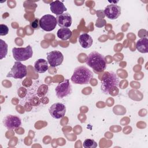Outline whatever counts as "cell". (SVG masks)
I'll return each mask as SVG.
<instances>
[{
    "instance_id": "obj_1",
    "label": "cell",
    "mask_w": 148,
    "mask_h": 148,
    "mask_svg": "<svg viewBox=\"0 0 148 148\" xmlns=\"http://www.w3.org/2000/svg\"><path fill=\"white\" fill-rule=\"evenodd\" d=\"M93 76L92 72L86 66H79L74 69L71 80L75 84H86L90 83Z\"/></svg>"
},
{
    "instance_id": "obj_2",
    "label": "cell",
    "mask_w": 148,
    "mask_h": 148,
    "mask_svg": "<svg viewBox=\"0 0 148 148\" xmlns=\"http://www.w3.org/2000/svg\"><path fill=\"white\" fill-rule=\"evenodd\" d=\"M86 64L97 72H102L106 68L105 57L97 51H93L88 55Z\"/></svg>"
},
{
    "instance_id": "obj_3",
    "label": "cell",
    "mask_w": 148,
    "mask_h": 148,
    "mask_svg": "<svg viewBox=\"0 0 148 148\" xmlns=\"http://www.w3.org/2000/svg\"><path fill=\"white\" fill-rule=\"evenodd\" d=\"M119 84V79L117 75L112 71L105 73L102 80L101 90L105 94H108L112 88L117 87Z\"/></svg>"
},
{
    "instance_id": "obj_4",
    "label": "cell",
    "mask_w": 148,
    "mask_h": 148,
    "mask_svg": "<svg viewBox=\"0 0 148 148\" xmlns=\"http://www.w3.org/2000/svg\"><path fill=\"white\" fill-rule=\"evenodd\" d=\"M13 58L17 61H24L31 58L33 55L32 47L28 45L25 47H13L12 49Z\"/></svg>"
},
{
    "instance_id": "obj_5",
    "label": "cell",
    "mask_w": 148,
    "mask_h": 148,
    "mask_svg": "<svg viewBox=\"0 0 148 148\" xmlns=\"http://www.w3.org/2000/svg\"><path fill=\"white\" fill-rule=\"evenodd\" d=\"M27 75V66L21 62L16 61L14 63L10 71L6 75L7 77H13L14 79H23Z\"/></svg>"
},
{
    "instance_id": "obj_6",
    "label": "cell",
    "mask_w": 148,
    "mask_h": 148,
    "mask_svg": "<svg viewBox=\"0 0 148 148\" xmlns=\"http://www.w3.org/2000/svg\"><path fill=\"white\" fill-rule=\"evenodd\" d=\"M57 97L59 99H62L72 92V86L68 79H65L58 84L55 88Z\"/></svg>"
},
{
    "instance_id": "obj_7",
    "label": "cell",
    "mask_w": 148,
    "mask_h": 148,
    "mask_svg": "<svg viewBox=\"0 0 148 148\" xmlns=\"http://www.w3.org/2000/svg\"><path fill=\"white\" fill-rule=\"evenodd\" d=\"M57 24L56 18L51 14H45L39 19L40 27L45 31H51Z\"/></svg>"
},
{
    "instance_id": "obj_8",
    "label": "cell",
    "mask_w": 148,
    "mask_h": 148,
    "mask_svg": "<svg viewBox=\"0 0 148 148\" xmlns=\"http://www.w3.org/2000/svg\"><path fill=\"white\" fill-rule=\"evenodd\" d=\"M48 64L51 67H56L60 65L64 60V56L62 53L58 50L51 51L47 54Z\"/></svg>"
},
{
    "instance_id": "obj_9",
    "label": "cell",
    "mask_w": 148,
    "mask_h": 148,
    "mask_svg": "<svg viewBox=\"0 0 148 148\" xmlns=\"http://www.w3.org/2000/svg\"><path fill=\"white\" fill-rule=\"evenodd\" d=\"M51 116L56 119L62 118L66 113V106L62 103L56 102L53 103L49 109Z\"/></svg>"
},
{
    "instance_id": "obj_10",
    "label": "cell",
    "mask_w": 148,
    "mask_h": 148,
    "mask_svg": "<svg viewBox=\"0 0 148 148\" xmlns=\"http://www.w3.org/2000/svg\"><path fill=\"white\" fill-rule=\"evenodd\" d=\"M3 124L8 130H12L21 126V120L17 116L8 114L3 118Z\"/></svg>"
},
{
    "instance_id": "obj_11",
    "label": "cell",
    "mask_w": 148,
    "mask_h": 148,
    "mask_svg": "<svg viewBox=\"0 0 148 148\" xmlns=\"http://www.w3.org/2000/svg\"><path fill=\"white\" fill-rule=\"evenodd\" d=\"M104 14L108 18L115 20L121 14V8L116 3H111L105 8Z\"/></svg>"
},
{
    "instance_id": "obj_12",
    "label": "cell",
    "mask_w": 148,
    "mask_h": 148,
    "mask_svg": "<svg viewBox=\"0 0 148 148\" xmlns=\"http://www.w3.org/2000/svg\"><path fill=\"white\" fill-rule=\"evenodd\" d=\"M57 23L61 28H68L72 24V18L69 13H64L56 17Z\"/></svg>"
},
{
    "instance_id": "obj_13",
    "label": "cell",
    "mask_w": 148,
    "mask_h": 148,
    "mask_svg": "<svg viewBox=\"0 0 148 148\" xmlns=\"http://www.w3.org/2000/svg\"><path fill=\"white\" fill-rule=\"evenodd\" d=\"M50 8L51 12L56 14L57 16L60 15L64 13L67 9L64 3L60 1H53L50 4Z\"/></svg>"
},
{
    "instance_id": "obj_14",
    "label": "cell",
    "mask_w": 148,
    "mask_h": 148,
    "mask_svg": "<svg viewBox=\"0 0 148 148\" xmlns=\"http://www.w3.org/2000/svg\"><path fill=\"white\" fill-rule=\"evenodd\" d=\"M78 40L80 46L84 49L90 48L93 43L92 37L87 33L80 35L78 38Z\"/></svg>"
},
{
    "instance_id": "obj_15",
    "label": "cell",
    "mask_w": 148,
    "mask_h": 148,
    "mask_svg": "<svg viewBox=\"0 0 148 148\" xmlns=\"http://www.w3.org/2000/svg\"><path fill=\"white\" fill-rule=\"evenodd\" d=\"M34 69L37 73H45L48 70V62L43 58L38 59L34 63Z\"/></svg>"
},
{
    "instance_id": "obj_16",
    "label": "cell",
    "mask_w": 148,
    "mask_h": 148,
    "mask_svg": "<svg viewBox=\"0 0 148 148\" xmlns=\"http://www.w3.org/2000/svg\"><path fill=\"white\" fill-rule=\"evenodd\" d=\"M136 47L138 51L142 53L148 52V39L144 37L139 39L136 43Z\"/></svg>"
},
{
    "instance_id": "obj_17",
    "label": "cell",
    "mask_w": 148,
    "mask_h": 148,
    "mask_svg": "<svg viewBox=\"0 0 148 148\" xmlns=\"http://www.w3.org/2000/svg\"><path fill=\"white\" fill-rule=\"evenodd\" d=\"M72 32L69 28H61L57 32V37L64 40L69 39L72 36Z\"/></svg>"
},
{
    "instance_id": "obj_18",
    "label": "cell",
    "mask_w": 148,
    "mask_h": 148,
    "mask_svg": "<svg viewBox=\"0 0 148 148\" xmlns=\"http://www.w3.org/2000/svg\"><path fill=\"white\" fill-rule=\"evenodd\" d=\"M0 44H1V58H0V59L2 60L6 57V56L8 53V45L2 39H0Z\"/></svg>"
},
{
    "instance_id": "obj_19",
    "label": "cell",
    "mask_w": 148,
    "mask_h": 148,
    "mask_svg": "<svg viewBox=\"0 0 148 148\" xmlns=\"http://www.w3.org/2000/svg\"><path fill=\"white\" fill-rule=\"evenodd\" d=\"M83 146L84 148H95L97 147V143L94 139H86L83 142Z\"/></svg>"
},
{
    "instance_id": "obj_20",
    "label": "cell",
    "mask_w": 148,
    "mask_h": 148,
    "mask_svg": "<svg viewBox=\"0 0 148 148\" xmlns=\"http://www.w3.org/2000/svg\"><path fill=\"white\" fill-rule=\"evenodd\" d=\"M9 32V28L8 27L3 24H0V35L4 36L8 34Z\"/></svg>"
},
{
    "instance_id": "obj_21",
    "label": "cell",
    "mask_w": 148,
    "mask_h": 148,
    "mask_svg": "<svg viewBox=\"0 0 148 148\" xmlns=\"http://www.w3.org/2000/svg\"><path fill=\"white\" fill-rule=\"evenodd\" d=\"M31 27L34 29H39L40 25H39V19L38 18H36L34 21H32L31 23Z\"/></svg>"
}]
</instances>
